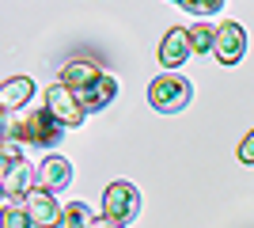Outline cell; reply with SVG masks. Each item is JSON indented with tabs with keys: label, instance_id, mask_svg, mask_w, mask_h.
<instances>
[{
	"label": "cell",
	"instance_id": "4fadbf2b",
	"mask_svg": "<svg viewBox=\"0 0 254 228\" xmlns=\"http://www.w3.org/2000/svg\"><path fill=\"white\" fill-rule=\"evenodd\" d=\"M95 213H91V206L87 202H68L64 206V221H61V228H95Z\"/></svg>",
	"mask_w": 254,
	"mask_h": 228
},
{
	"label": "cell",
	"instance_id": "7c38bea8",
	"mask_svg": "<svg viewBox=\"0 0 254 228\" xmlns=\"http://www.w3.org/2000/svg\"><path fill=\"white\" fill-rule=\"evenodd\" d=\"M99 76H103V69H99V65H91V61H72V65L61 73V84L72 87V91H84L87 84H95Z\"/></svg>",
	"mask_w": 254,
	"mask_h": 228
},
{
	"label": "cell",
	"instance_id": "277c9868",
	"mask_svg": "<svg viewBox=\"0 0 254 228\" xmlns=\"http://www.w3.org/2000/svg\"><path fill=\"white\" fill-rule=\"evenodd\" d=\"M103 213H106L110 221H118V225L137 221V213H140V194H137V186L126 183V179L110 183V186H106V194H103Z\"/></svg>",
	"mask_w": 254,
	"mask_h": 228
},
{
	"label": "cell",
	"instance_id": "ac0fdd59",
	"mask_svg": "<svg viewBox=\"0 0 254 228\" xmlns=\"http://www.w3.org/2000/svg\"><path fill=\"white\" fill-rule=\"evenodd\" d=\"M95 228H126V225H118V221H110V217H103V221H95Z\"/></svg>",
	"mask_w": 254,
	"mask_h": 228
},
{
	"label": "cell",
	"instance_id": "3957f363",
	"mask_svg": "<svg viewBox=\"0 0 254 228\" xmlns=\"http://www.w3.org/2000/svg\"><path fill=\"white\" fill-rule=\"evenodd\" d=\"M42 107L50 110V114H53L57 122H61L64 130H76V126H84V118H87L84 103H80V99H76V91H72V87H64L61 80L46 87V99H42Z\"/></svg>",
	"mask_w": 254,
	"mask_h": 228
},
{
	"label": "cell",
	"instance_id": "8fae6325",
	"mask_svg": "<svg viewBox=\"0 0 254 228\" xmlns=\"http://www.w3.org/2000/svg\"><path fill=\"white\" fill-rule=\"evenodd\" d=\"M31 99H34V80H31V76H11L8 84L0 87V103H4V110H8V114L23 110Z\"/></svg>",
	"mask_w": 254,
	"mask_h": 228
},
{
	"label": "cell",
	"instance_id": "5bb4252c",
	"mask_svg": "<svg viewBox=\"0 0 254 228\" xmlns=\"http://www.w3.org/2000/svg\"><path fill=\"white\" fill-rule=\"evenodd\" d=\"M190 46H193V54H212L216 50V31H212L209 23L190 27Z\"/></svg>",
	"mask_w": 254,
	"mask_h": 228
},
{
	"label": "cell",
	"instance_id": "7a4b0ae2",
	"mask_svg": "<svg viewBox=\"0 0 254 228\" xmlns=\"http://www.w3.org/2000/svg\"><path fill=\"white\" fill-rule=\"evenodd\" d=\"M190 99H193V87H190V80L179 76V73H163L148 84V103L159 114H179V110L190 107Z\"/></svg>",
	"mask_w": 254,
	"mask_h": 228
},
{
	"label": "cell",
	"instance_id": "6da1fadb",
	"mask_svg": "<svg viewBox=\"0 0 254 228\" xmlns=\"http://www.w3.org/2000/svg\"><path fill=\"white\" fill-rule=\"evenodd\" d=\"M64 137V126L53 118L50 110H15L4 122V141L31 145V149H57Z\"/></svg>",
	"mask_w": 254,
	"mask_h": 228
},
{
	"label": "cell",
	"instance_id": "d6986e66",
	"mask_svg": "<svg viewBox=\"0 0 254 228\" xmlns=\"http://www.w3.org/2000/svg\"><path fill=\"white\" fill-rule=\"evenodd\" d=\"M179 4H182V0H179Z\"/></svg>",
	"mask_w": 254,
	"mask_h": 228
},
{
	"label": "cell",
	"instance_id": "30bf717a",
	"mask_svg": "<svg viewBox=\"0 0 254 228\" xmlns=\"http://www.w3.org/2000/svg\"><path fill=\"white\" fill-rule=\"evenodd\" d=\"M38 183H42V190H64L72 183V163L64 156H46L38 167Z\"/></svg>",
	"mask_w": 254,
	"mask_h": 228
},
{
	"label": "cell",
	"instance_id": "8992f818",
	"mask_svg": "<svg viewBox=\"0 0 254 228\" xmlns=\"http://www.w3.org/2000/svg\"><path fill=\"white\" fill-rule=\"evenodd\" d=\"M23 209H27V217L38 228H53V225L64 221V209L57 206L53 190H27V194H23Z\"/></svg>",
	"mask_w": 254,
	"mask_h": 228
},
{
	"label": "cell",
	"instance_id": "5b68a950",
	"mask_svg": "<svg viewBox=\"0 0 254 228\" xmlns=\"http://www.w3.org/2000/svg\"><path fill=\"white\" fill-rule=\"evenodd\" d=\"M31 160H23V152L15 141H4V175H0V183H4V194L8 198H19L31 190Z\"/></svg>",
	"mask_w": 254,
	"mask_h": 228
},
{
	"label": "cell",
	"instance_id": "e0dca14e",
	"mask_svg": "<svg viewBox=\"0 0 254 228\" xmlns=\"http://www.w3.org/2000/svg\"><path fill=\"white\" fill-rule=\"evenodd\" d=\"M239 160L243 163H254V130L243 137V145H239Z\"/></svg>",
	"mask_w": 254,
	"mask_h": 228
},
{
	"label": "cell",
	"instance_id": "9c48e42d",
	"mask_svg": "<svg viewBox=\"0 0 254 228\" xmlns=\"http://www.w3.org/2000/svg\"><path fill=\"white\" fill-rule=\"evenodd\" d=\"M76 99L84 103V110H103V107H110V103L118 99V80L103 73L95 84H87L84 91H76Z\"/></svg>",
	"mask_w": 254,
	"mask_h": 228
},
{
	"label": "cell",
	"instance_id": "52a82bcc",
	"mask_svg": "<svg viewBox=\"0 0 254 228\" xmlns=\"http://www.w3.org/2000/svg\"><path fill=\"white\" fill-rule=\"evenodd\" d=\"M216 61L220 65H239L247 54V31H243V23H220L216 27Z\"/></svg>",
	"mask_w": 254,
	"mask_h": 228
},
{
	"label": "cell",
	"instance_id": "2e32d148",
	"mask_svg": "<svg viewBox=\"0 0 254 228\" xmlns=\"http://www.w3.org/2000/svg\"><path fill=\"white\" fill-rule=\"evenodd\" d=\"M182 8L193 11V15H216L224 8V0H182Z\"/></svg>",
	"mask_w": 254,
	"mask_h": 228
},
{
	"label": "cell",
	"instance_id": "ba28073f",
	"mask_svg": "<svg viewBox=\"0 0 254 228\" xmlns=\"http://www.w3.org/2000/svg\"><path fill=\"white\" fill-rule=\"evenodd\" d=\"M190 54H193V46H190V31H182V27L167 31V38L159 42V65H163V69H182Z\"/></svg>",
	"mask_w": 254,
	"mask_h": 228
},
{
	"label": "cell",
	"instance_id": "9a60e30c",
	"mask_svg": "<svg viewBox=\"0 0 254 228\" xmlns=\"http://www.w3.org/2000/svg\"><path fill=\"white\" fill-rule=\"evenodd\" d=\"M31 225H34V221L27 217V209L11 206V202L0 209V228H31Z\"/></svg>",
	"mask_w": 254,
	"mask_h": 228
}]
</instances>
